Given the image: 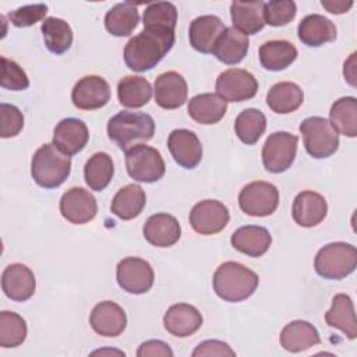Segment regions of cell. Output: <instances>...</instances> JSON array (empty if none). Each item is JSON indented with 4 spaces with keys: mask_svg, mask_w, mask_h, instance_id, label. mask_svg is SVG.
I'll use <instances>...</instances> for the list:
<instances>
[{
    "mask_svg": "<svg viewBox=\"0 0 357 357\" xmlns=\"http://www.w3.org/2000/svg\"><path fill=\"white\" fill-rule=\"evenodd\" d=\"M174 39V32L144 28L124 47L127 67L137 73L152 70L172 50Z\"/></svg>",
    "mask_w": 357,
    "mask_h": 357,
    "instance_id": "6da1fadb",
    "label": "cell"
},
{
    "mask_svg": "<svg viewBox=\"0 0 357 357\" xmlns=\"http://www.w3.org/2000/svg\"><path fill=\"white\" fill-rule=\"evenodd\" d=\"M213 290L227 303H240L254 294L258 287V275L245 265L234 261L220 264L213 273Z\"/></svg>",
    "mask_w": 357,
    "mask_h": 357,
    "instance_id": "7a4b0ae2",
    "label": "cell"
},
{
    "mask_svg": "<svg viewBox=\"0 0 357 357\" xmlns=\"http://www.w3.org/2000/svg\"><path fill=\"white\" fill-rule=\"evenodd\" d=\"M155 134L153 119L142 112H120L107 121V135L117 146L128 149L152 139Z\"/></svg>",
    "mask_w": 357,
    "mask_h": 357,
    "instance_id": "3957f363",
    "label": "cell"
},
{
    "mask_svg": "<svg viewBox=\"0 0 357 357\" xmlns=\"http://www.w3.org/2000/svg\"><path fill=\"white\" fill-rule=\"evenodd\" d=\"M71 172V159L53 144L42 145L32 156L31 174L33 181L43 188L60 187Z\"/></svg>",
    "mask_w": 357,
    "mask_h": 357,
    "instance_id": "277c9868",
    "label": "cell"
},
{
    "mask_svg": "<svg viewBox=\"0 0 357 357\" xmlns=\"http://www.w3.org/2000/svg\"><path fill=\"white\" fill-rule=\"evenodd\" d=\"M357 266V250L354 245L343 241H335L324 245L315 255V272L331 280H339L354 272Z\"/></svg>",
    "mask_w": 357,
    "mask_h": 357,
    "instance_id": "5b68a950",
    "label": "cell"
},
{
    "mask_svg": "<svg viewBox=\"0 0 357 357\" xmlns=\"http://www.w3.org/2000/svg\"><path fill=\"white\" fill-rule=\"evenodd\" d=\"M300 132L307 153L315 159L329 158L339 148V134L324 117H307L300 124Z\"/></svg>",
    "mask_w": 357,
    "mask_h": 357,
    "instance_id": "8992f818",
    "label": "cell"
},
{
    "mask_svg": "<svg viewBox=\"0 0 357 357\" xmlns=\"http://www.w3.org/2000/svg\"><path fill=\"white\" fill-rule=\"evenodd\" d=\"M126 169L135 181L155 183L163 177L166 166L156 148L139 144L126 152Z\"/></svg>",
    "mask_w": 357,
    "mask_h": 357,
    "instance_id": "52a82bcc",
    "label": "cell"
},
{
    "mask_svg": "<svg viewBox=\"0 0 357 357\" xmlns=\"http://www.w3.org/2000/svg\"><path fill=\"white\" fill-rule=\"evenodd\" d=\"M298 137L287 131L272 132L262 146V165L271 173H283L294 162Z\"/></svg>",
    "mask_w": 357,
    "mask_h": 357,
    "instance_id": "ba28073f",
    "label": "cell"
},
{
    "mask_svg": "<svg viewBox=\"0 0 357 357\" xmlns=\"http://www.w3.org/2000/svg\"><path fill=\"white\" fill-rule=\"evenodd\" d=\"M240 209L250 216H269L279 205V190L268 181L248 183L238 194Z\"/></svg>",
    "mask_w": 357,
    "mask_h": 357,
    "instance_id": "9c48e42d",
    "label": "cell"
},
{
    "mask_svg": "<svg viewBox=\"0 0 357 357\" xmlns=\"http://www.w3.org/2000/svg\"><path fill=\"white\" fill-rule=\"evenodd\" d=\"M215 89L216 95L226 102H244L257 95L258 81L247 70L229 68L219 74Z\"/></svg>",
    "mask_w": 357,
    "mask_h": 357,
    "instance_id": "30bf717a",
    "label": "cell"
},
{
    "mask_svg": "<svg viewBox=\"0 0 357 357\" xmlns=\"http://www.w3.org/2000/svg\"><path fill=\"white\" fill-rule=\"evenodd\" d=\"M116 279L119 286L127 293L144 294L151 290L155 273L148 261L137 257H127L117 264Z\"/></svg>",
    "mask_w": 357,
    "mask_h": 357,
    "instance_id": "8fae6325",
    "label": "cell"
},
{
    "mask_svg": "<svg viewBox=\"0 0 357 357\" xmlns=\"http://www.w3.org/2000/svg\"><path fill=\"white\" fill-rule=\"evenodd\" d=\"M230 220L229 209L216 199H204L195 204L190 212V225L198 233L211 236L222 231Z\"/></svg>",
    "mask_w": 357,
    "mask_h": 357,
    "instance_id": "7c38bea8",
    "label": "cell"
},
{
    "mask_svg": "<svg viewBox=\"0 0 357 357\" xmlns=\"http://www.w3.org/2000/svg\"><path fill=\"white\" fill-rule=\"evenodd\" d=\"M98 212L95 197L85 188L73 187L67 190L60 199L61 216L73 225H85L91 222Z\"/></svg>",
    "mask_w": 357,
    "mask_h": 357,
    "instance_id": "4fadbf2b",
    "label": "cell"
},
{
    "mask_svg": "<svg viewBox=\"0 0 357 357\" xmlns=\"http://www.w3.org/2000/svg\"><path fill=\"white\" fill-rule=\"evenodd\" d=\"M71 100L77 109L96 110L110 100V86L99 75L82 77L71 91Z\"/></svg>",
    "mask_w": 357,
    "mask_h": 357,
    "instance_id": "5bb4252c",
    "label": "cell"
},
{
    "mask_svg": "<svg viewBox=\"0 0 357 357\" xmlns=\"http://www.w3.org/2000/svg\"><path fill=\"white\" fill-rule=\"evenodd\" d=\"M167 148L181 167L194 169L202 159V145L195 132L187 128H177L169 134Z\"/></svg>",
    "mask_w": 357,
    "mask_h": 357,
    "instance_id": "9a60e30c",
    "label": "cell"
},
{
    "mask_svg": "<svg viewBox=\"0 0 357 357\" xmlns=\"http://www.w3.org/2000/svg\"><path fill=\"white\" fill-rule=\"evenodd\" d=\"M89 324L98 335L116 337L124 332L127 326V315L119 304L105 300L93 307L89 315Z\"/></svg>",
    "mask_w": 357,
    "mask_h": 357,
    "instance_id": "2e32d148",
    "label": "cell"
},
{
    "mask_svg": "<svg viewBox=\"0 0 357 357\" xmlns=\"http://www.w3.org/2000/svg\"><path fill=\"white\" fill-rule=\"evenodd\" d=\"M155 102L159 107L173 110L181 107L188 95L187 81L177 71H166L155 79Z\"/></svg>",
    "mask_w": 357,
    "mask_h": 357,
    "instance_id": "e0dca14e",
    "label": "cell"
},
{
    "mask_svg": "<svg viewBox=\"0 0 357 357\" xmlns=\"http://www.w3.org/2000/svg\"><path fill=\"white\" fill-rule=\"evenodd\" d=\"M3 293L13 301L29 300L36 289L33 272L24 264L8 265L1 275Z\"/></svg>",
    "mask_w": 357,
    "mask_h": 357,
    "instance_id": "ac0fdd59",
    "label": "cell"
},
{
    "mask_svg": "<svg viewBox=\"0 0 357 357\" xmlns=\"http://www.w3.org/2000/svg\"><path fill=\"white\" fill-rule=\"evenodd\" d=\"M328 213L326 199L315 191H301L296 195L291 206L293 220L301 227L318 226Z\"/></svg>",
    "mask_w": 357,
    "mask_h": 357,
    "instance_id": "d6986e66",
    "label": "cell"
},
{
    "mask_svg": "<svg viewBox=\"0 0 357 357\" xmlns=\"http://www.w3.org/2000/svg\"><path fill=\"white\" fill-rule=\"evenodd\" d=\"M88 139L89 132L86 124L75 117L63 119L53 131V145L68 156L81 152Z\"/></svg>",
    "mask_w": 357,
    "mask_h": 357,
    "instance_id": "ffe728a7",
    "label": "cell"
},
{
    "mask_svg": "<svg viewBox=\"0 0 357 357\" xmlns=\"http://www.w3.org/2000/svg\"><path fill=\"white\" fill-rule=\"evenodd\" d=\"M142 233L151 245L166 248L174 245L180 240L181 226L173 215L162 212L146 219Z\"/></svg>",
    "mask_w": 357,
    "mask_h": 357,
    "instance_id": "44dd1931",
    "label": "cell"
},
{
    "mask_svg": "<svg viewBox=\"0 0 357 357\" xmlns=\"http://www.w3.org/2000/svg\"><path fill=\"white\" fill-rule=\"evenodd\" d=\"M201 312L191 304L178 303L167 308L163 315L165 329L176 337H188L202 326Z\"/></svg>",
    "mask_w": 357,
    "mask_h": 357,
    "instance_id": "7402d4cb",
    "label": "cell"
},
{
    "mask_svg": "<svg viewBox=\"0 0 357 357\" xmlns=\"http://www.w3.org/2000/svg\"><path fill=\"white\" fill-rule=\"evenodd\" d=\"M226 29L223 21L216 15H201L192 20L188 28L190 45L199 53H212L219 36Z\"/></svg>",
    "mask_w": 357,
    "mask_h": 357,
    "instance_id": "603a6c76",
    "label": "cell"
},
{
    "mask_svg": "<svg viewBox=\"0 0 357 357\" xmlns=\"http://www.w3.org/2000/svg\"><path fill=\"white\" fill-rule=\"evenodd\" d=\"M234 250L248 257H262L272 244V236L268 229L257 225H247L238 227L230 237Z\"/></svg>",
    "mask_w": 357,
    "mask_h": 357,
    "instance_id": "cb8c5ba5",
    "label": "cell"
},
{
    "mask_svg": "<svg viewBox=\"0 0 357 357\" xmlns=\"http://www.w3.org/2000/svg\"><path fill=\"white\" fill-rule=\"evenodd\" d=\"M297 35L304 45L310 47H319L324 43L333 42L336 39L337 31L329 18L321 14H310L300 21L297 26Z\"/></svg>",
    "mask_w": 357,
    "mask_h": 357,
    "instance_id": "d4e9b609",
    "label": "cell"
},
{
    "mask_svg": "<svg viewBox=\"0 0 357 357\" xmlns=\"http://www.w3.org/2000/svg\"><path fill=\"white\" fill-rule=\"evenodd\" d=\"M321 337L317 328L308 321L296 319L284 325L280 332V344L290 353H300L319 344Z\"/></svg>",
    "mask_w": 357,
    "mask_h": 357,
    "instance_id": "484cf974",
    "label": "cell"
},
{
    "mask_svg": "<svg viewBox=\"0 0 357 357\" xmlns=\"http://www.w3.org/2000/svg\"><path fill=\"white\" fill-rule=\"evenodd\" d=\"M187 112L195 123L211 126L219 123L225 117L227 102L216 93H199L190 99Z\"/></svg>",
    "mask_w": 357,
    "mask_h": 357,
    "instance_id": "4316f807",
    "label": "cell"
},
{
    "mask_svg": "<svg viewBox=\"0 0 357 357\" xmlns=\"http://www.w3.org/2000/svg\"><path fill=\"white\" fill-rule=\"evenodd\" d=\"M325 321L331 328H336L350 340L357 336V319L354 304L349 294L339 293L332 298V305L325 314Z\"/></svg>",
    "mask_w": 357,
    "mask_h": 357,
    "instance_id": "83f0119b",
    "label": "cell"
},
{
    "mask_svg": "<svg viewBox=\"0 0 357 357\" xmlns=\"http://www.w3.org/2000/svg\"><path fill=\"white\" fill-rule=\"evenodd\" d=\"M248 46L250 40L247 35L234 26H226L223 33L219 36L212 53L219 61L225 64H238L245 57Z\"/></svg>",
    "mask_w": 357,
    "mask_h": 357,
    "instance_id": "f1b7e54d",
    "label": "cell"
},
{
    "mask_svg": "<svg viewBox=\"0 0 357 357\" xmlns=\"http://www.w3.org/2000/svg\"><path fill=\"white\" fill-rule=\"evenodd\" d=\"M264 1H233L230 17L236 29L244 35H254L265 26Z\"/></svg>",
    "mask_w": 357,
    "mask_h": 357,
    "instance_id": "f546056e",
    "label": "cell"
},
{
    "mask_svg": "<svg viewBox=\"0 0 357 357\" xmlns=\"http://www.w3.org/2000/svg\"><path fill=\"white\" fill-rule=\"evenodd\" d=\"M304 100L303 89L290 81H282L271 86L266 95V105L272 112L289 114L296 112Z\"/></svg>",
    "mask_w": 357,
    "mask_h": 357,
    "instance_id": "4dcf8cb0",
    "label": "cell"
},
{
    "mask_svg": "<svg viewBox=\"0 0 357 357\" xmlns=\"http://www.w3.org/2000/svg\"><path fill=\"white\" fill-rule=\"evenodd\" d=\"M146 204V195L141 185L127 184L120 188L112 199V213L123 220L137 218Z\"/></svg>",
    "mask_w": 357,
    "mask_h": 357,
    "instance_id": "1f68e13d",
    "label": "cell"
},
{
    "mask_svg": "<svg viewBox=\"0 0 357 357\" xmlns=\"http://www.w3.org/2000/svg\"><path fill=\"white\" fill-rule=\"evenodd\" d=\"M261 66L268 71H282L297 59V49L289 40H269L259 47Z\"/></svg>",
    "mask_w": 357,
    "mask_h": 357,
    "instance_id": "d6a6232c",
    "label": "cell"
},
{
    "mask_svg": "<svg viewBox=\"0 0 357 357\" xmlns=\"http://www.w3.org/2000/svg\"><path fill=\"white\" fill-rule=\"evenodd\" d=\"M139 22V13L130 1L113 6L105 15V28L113 36H128Z\"/></svg>",
    "mask_w": 357,
    "mask_h": 357,
    "instance_id": "836d02e7",
    "label": "cell"
},
{
    "mask_svg": "<svg viewBox=\"0 0 357 357\" xmlns=\"http://www.w3.org/2000/svg\"><path fill=\"white\" fill-rule=\"evenodd\" d=\"M117 98L124 107L138 109L151 100L152 86L144 77L127 75L119 81Z\"/></svg>",
    "mask_w": 357,
    "mask_h": 357,
    "instance_id": "e575fe53",
    "label": "cell"
},
{
    "mask_svg": "<svg viewBox=\"0 0 357 357\" xmlns=\"http://www.w3.org/2000/svg\"><path fill=\"white\" fill-rule=\"evenodd\" d=\"M329 123L337 134L354 138L357 135V100L354 96H343L335 100L329 112Z\"/></svg>",
    "mask_w": 357,
    "mask_h": 357,
    "instance_id": "d590c367",
    "label": "cell"
},
{
    "mask_svg": "<svg viewBox=\"0 0 357 357\" xmlns=\"http://www.w3.org/2000/svg\"><path fill=\"white\" fill-rule=\"evenodd\" d=\"M114 174V165L106 152L93 153L85 163L84 178L86 185L93 191L105 190Z\"/></svg>",
    "mask_w": 357,
    "mask_h": 357,
    "instance_id": "8d00e7d4",
    "label": "cell"
},
{
    "mask_svg": "<svg viewBox=\"0 0 357 357\" xmlns=\"http://www.w3.org/2000/svg\"><path fill=\"white\" fill-rule=\"evenodd\" d=\"M40 31L47 50L54 54L66 53L73 45V29L61 18L49 17L43 20Z\"/></svg>",
    "mask_w": 357,
    "mask_h": 357,
    "instance_id": "74e56055",
    "label": "cell"
},
{
    "mask_svg": "<svg viewBox=\"0 0 357 357\" xmlns=\"http://www.w3.org/2000/svg\"><path fill=\"white\" fill-rule=\"evenodd\" d=\"M266 128L265 114L254 107L243 110L234 121V132L245 145H254L259 141Z\"/></svg>",
    "mask_w": 357,
    "mask_h": 357,
    "instance_id": "f35d334b",
    "label": "cell"
},
{
    "mask_svg": "<svg viewBox=\"0 0 357 357\" xmlns=\"http://www.w3.org/2000/svg\"><path fill=\"white\" fill-rule=\"evenodd\" d=\"M142 24L146 29L174 32L177 24V8L170 1L151 3L144 11Z\"/></svg>",
    "mask_w": 357,
    "mask_h": 357,
    "instance_id": "ab89813d",
    "label": "cell"
},
{
    "mask_svg": "<svg viewBox=\"0 0 357 357\" xmlns=\"http://www.w3.org/2000/svg\"><path fill=\"white\" fill-rule=\"evenodd\" d=\"M28 328L25 319L13 311L0 312V346L17 347L26 339Z\"/></svg>",
    "mask_w": 357,
    "mask_h": 357,
    "instance_id": "60d3db41",
    "label": "cell"
},
{
    "mask_svg": "<svg viewBox=\"0 0 357 357\" xmlns=\"http://www.w3.org/2000/svg\"><path fill=\"white\" fill-rule=\"evenodd\" d=\"M297 6L291 0H272L264 4V20L271 26H283L294 20Z\"/></svg>",
    "mask_w": 357,
    "mask_h": 357,
    "instance_id": "b9f144b4",
    "label": "cell"
},
{
    "mask_svg": "<svg viewBox=\"0 0 357 357\" xmlns=\"http://www.w3.org/2000/svg\"><path fill=\"white\" fill-rule=\"evenodd\" d=\"M0 85L10 91H24L29 86V79L22 67L7 57H1V79Z\"/></svg>",
    "mask_w": 357,
    "mask_h": 357,
    "instance_id": "7bdbcfd3",
    "label": "cell"
},
{
    "mask_svg": "<svg viewBox=\"0 0 357 357\" xmlns=\"http://www.w3.org/2000/svg\"><path fill=\"white\" fill-rule=\"evenodd\" d=\"M46 14H47L46 4H29V6H24L10 11L8 20L17 28H26L43 20Z\"/></svg>",
    "mask_w": 357,
    "mask_h": 357,
    "instance_id": "ee69618b",
    "label": "cell"
},
{
    "mask_svg": "<svg viewBox=\"0 0 357 357\" xmlns=\"http://www.w3.org/2000/svg\"><path fill=\"white\" fill-rule=\"evenodd\" d=\"M0 116H1V138H11L20 134L24 127V114L22 112L8 103L0 105Z\"/></svg>",
    "mask_w": 357,
    "mask_h": 357,
    "instance_id": "f6af8a7d",
    "label": "cell"
},
{
    "mask_svg": "<svg viewBox=\"0 0 357 357\" xmlns=\"http://www.w3.org/2000/svg\"><path fill=\"white\" fill-rule=\"evenodd\" d=\"M209 357V356H219V357H234L236 351L225 342L211 339V340H204L201 342L192 351V357Z\"/></svg>",
    "mask_w": 357,
    "mask_h": 357,
    "instance_id": "bcb514c9",
    "label": "cell"
},
{
    "mask_svg": "<svg viewBox=\"0 0 357 357\" xmlns=\"http://www.w3.org/2000/svg\"><path fill=\"white\" fill-rule=\"evenodd\" d=\"M138 357H148V356H163V357H173V350L169 347L167 343L162 340H146L141 343V346L137 350Z\"/></svg>",
    "mask_w": 357,
    "mask_h": 357,
    "instance_id": "7dc6e473",
    "label": "cell"
},
{
    "mask_svg": "<svg viewBox=\"0 0 357 357\" xmlns=\"http://www.w3.org/2000/svg\"><path fill=\"white\" fill-rule=\"evenodd\" d=\"M321 4H322L324 8H326L332 14H344L351 8L353 1H344V0H335V1L329 0V1H326V0H322Z\"/></svg>",
    "mask_w": 357,
    "mask_h": 357,
    "instance_id": "c3c4849f",
    "label": "cell"
},
{
    "mask_svg": "<svg viewBox=\"0 0 357 357\" xmlns=\"http://www.w3.org/2000/svg\"><path fill=\"white\" fill-rule=\"evenodd\" d=\"M354 59H356V53H353L350 56V59L344 63V70H343V74H344V78L351 84L354 85Z\"/></svg>",
    "mask_w": 357,
    "mask_h": 357,
    "instance_id": "681fc988",
    "label": "cell"
}]
</instances>
